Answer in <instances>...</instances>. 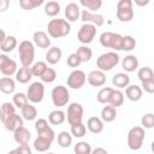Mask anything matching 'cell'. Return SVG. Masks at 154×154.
<instances>
[{"label": "cell", "instance_id": "31", "mask_svg": "<svg viewBox=\"0 0 154 154\" xmlns=\"http://www.w3.org/2000/svg\"><path fill=\"white\" fill-rule=\"evenodd\" d=\"M52 146V141H49L48 138H45V137H41V136H37L34 141V148L35 150L37 152H47Z\"/></svg>", "mask_w": 154, "mask_h": 154}, {"label": "cell", "instance_id": "24", "mask_svg": "<svg viewBox=\"0 0 154 154\" xmlns=\"http://www.w3.org/2000/svg\"><path fill=\"white\" fill-rule=\"evenodd\" d=\"M112 83H113V85H114L116 88H118V89L126 88V87L129 85V83H130V77H129L126 73H124V72H118V73H116V75L113 76Z\"/></svg>", "mask_w": 154, "mask_h": 154}, {"label": "cell", "instance_id": "27", "mask_svg": "<svg viewBox=\"0 0 154 154\" xmlns=\"http://www.w3.org/2000/svg\"><path fill=\"white\" fill-rule=\"evenodd\" d=\"M16 89V83L11 77L0 78V91L4 94H12Z\"/></svg>", "mask_w": 154, "mask_h": 154}, {"label": "cell", "instance_id": "49", "mask_svg": "<svg viewBox=\"0 0 154 154\" xmlns=\"http://www.w3.org/2000/svg\"><path fill=\"white\" fill-rule=\"evenodd\" d=\"M141 89L144 90V91H147V93H149V94H153V93H154V79L143 82Z\"/></svg>", "mask_w": 154, "mask_h": 154}, {"label": "cell", "instance_id": "9", "mask_svg": "<svg viewBox=\"0 0 154 154\" xmlns=\"http://www.w3.org/2000/svg\"><path fill=\"white\" fill-rule=\"evenodd\" d=\"M95 35H96V26L93 24H89V23H83V25L79 28V30L77 32V38L81 43L88 45V43L93 42Z\"/></svg>", "mask_w": 154, "mask_h": 154}, {"label": "cell", "instance_id": "44", "mask_svg": "<svg viewBox=\"0 0 154 154\" xmlns=\"http://www.w3.org/2000/svg\"><path fill=\"white\" fill-rule=\"evenodd\" d=\"M87 132V128L83 123H78V124H75V125H71V135L77 137V138H81L85 135Z\"/></svg>", "mask_w": 154, "mask_h": 154}, {"label": "cell", "instance_id": "47", "mask_svg": "<svg viewBox=\"0 0 154 154\" xmlns=\"http://www.w3.org/2000/svg\"><path fill=\"white\" fill-rule=\"evenodd\" d=\"M81 59L78 58V55L76 54V53H71L69 57H67V59H66V64L70 66V67H73V69H76V67H78L79 65H81Z\"/></svg>", "mask_w": 154, "mask_h": 154}, {"label": "cell", "instance_id": "25", "mask_svg": "<svg viewBox=\"0 0 154 154\" xmlns=\"http://www.w3.org/2000/svg\"><path fill=\"white\" fill-rule=\"evenodd\" d=\"M117 117V109L111 106V105H106L102 107L101 109V120L106 122V123H111L116 119Z\"/></svg>", "mask_w": 154, "mask_h": 154}, {"label": "cell", "instance_id": "42", "mask_svg": "<svg viewBox=\"0 0 154 154\" xmlns=\"http://www.w3.org/2000/svg\"><path fill=\"white\" fill-rule=\"evenodd\" d=\"M43 4V0H20L19 1V6L23 10H34L35 7H38L40 5Z\"/></svg>", "mask_w": 154, "mask_h": 154}, {"label": "cell", "instance_id": "34", "mask_svg": "<svg viewBox=\"0 0 154 154\" xmlns=\"http://www.w3.org/2000/svg\"><path fill=\"white\" fill-rule=\"evenodd\" d=\"M75 53L78 55V58L81 59L82 63L89 61L91 59V57H93V51L88 46H81V47H78Z\"/></svg>", "mask_w": 154, "mask_h": 154}, {"label": "cell", "instance_id": "10", "mask_svg": "<svg viewBox=\"0 0 154 154\" xmlns=\"http://www.w3.org/2000/svg\"><path fill=\"white\" fill-rule=\"evenodd\" d=\"M83 106L78 102H72L67 107V122L70 125H75L78 123H82L83 119Z\"/></svg>", "mask_w": 154, "mask_h": 154}, {"label": "cell", "instance_id": "11", "mask_svg": "<svg viewBox=\"0 0 154 154\" xmlns=\"http://www.w3.org/2000/svg\"><path fill=\"white\" fill-rule=\"evenodd\" d=\"M66 82H67V87H70L71 89H81L87 82V76L84 71L76 69L69 75Z\"/></svg>", "mask_w": 154, "mask_h": 154}, {"label": "cell", "instance_id": "46", "mask_svg": "<svg viewBox=\"0 0 154 154\" xmlns=\"http://www.w3.org/2000/svg\"><path fill=\"white\" fill-rule=\"evenodd\" d=\"M141 124L143 125V129H152L154 126V114L153 113H146L141 118Z\"/></svg>", "mask_w": 154, "mask_h": 154}, {"label": "cell", "instance_id": "23", "mask_svg": "<svg viewBox=\"0 0 154 154\" xmlns=\"http://www.w3.org/2000/svg\"><path fill=\"white\" fill-rule=\"evenodd\" d=\"M87 128L93 134H100L103 130V122L99 117H90L87 122Z\"/></svg>", "mask_w": 154, "mask_h": 154}, {"label": "cell", "instance_id": "16", "mask_svg": "<svg viewBox=\"0 0 154 154\" xmlns=\"http://www.w3.org/2000/svg\"><path fill=\"white\" fill-rule=\"evenodd\" d=\"M65 17L67 22H76L81 17L79 6L76 2H69L65 7Z\"/></svg>", "mask_w": 154, "mask_h": 154}, {"label": "cell", "instance_id": "7", "mask_svg": "<svg viewBox=\"0 0 154 154\" xmlns=\"http://www.w3.org/2000/svg\"><path fill=\"white\" fill-rule=\"evenodd\" d=\"M117 18L120 22H130L134 18L131 0H119L117 2Z\"/></svg>", "mask_w": 154, "mask_h": 154}, {"label": "cell", "instance_id": "48", "mask_svg": "<svg viewBox=\"0 0 154 154\" xmlns=\"http://www.w3.org/2000/svg\"><path fill=\"white\" fill-rule=\"evenodd\" d=\"M48 126H49L48 125V122L45 118H40V119H37L35 122V130H36L37 134L41 132V131H43V130H46Z\"/></svg>", "mask_w": 154, "mask_h": 154}, {"label": "cell", "instance_id": "50", "mask_svg": "<svg viewBox=\"0 0 154 154\" xmlns=\"http://www.w3.org/2000/svg\"><path fill=\"white\" fill-rule=\"evenodd\" d=\"M16 152L17 154H32L31 153V149L28 144H22V146H18L16 148Z\"/></svg>", "mask_w": 154, "mask_h": 154}, {"label": "cell", "instance_id": "55", "mask_svg": "<svg viewBox=\"0 0 154 154\" xmlns=\"http://www.w3.org/2000/svg\"><path fill=\"white\" fill-rule=\"evenodd\" d=\"M7 154H17V152H16V149H12V150H10Z\"/></svg>", "mask_w": 154, "mask_h": 154}, {"label": "cell", "instance_id": "53", "mask_svg": "<svg viewBox=\"0 0 154 154\" xmlns=\"http://www.w3.org/2000/svg\"><path fill=\"white\" fill-rule=\"evenodd\" d=\"M135 4H136V5H138V6H144V5H148V4H149V0H146V1L135 0Z\"/></svg>", "mask_w": 154, "mask_h": 154}, {"label": "cell", "instance_id": "6", "mask_svg": "<svg viewBox=\"0 0 154 154\" xmlns=\"http://www.w3.org/2000/svg\"><path fill=\"white\" fill-rule=\"evenodd\" d=\"M52 96V102L54 106L57 107H64L67 105L69 100H70V93L67 90L66 87L64 85H57L52 89L51 93Z\"/></svg>", "mask_w": 154, "mask_h": 154}, {"label": "cell", "instance_id": "3", "mask_svg": "<svg viewBox=\"0 0 154 154\" xmlns=\"http://www.w3.org/2000/svg\"><path fill=\"white\" fill-rule=\"evenodd\" d=\"M118 63H119V55L117 52H113V51L106 52L96 59V66L102 72L111 71L113 67L118 65Z\"/></svg>", "mask_w": 154, "mask_h": 154}, {"label": "cell", "instance_id": "20", "mask_svg": "<svg viewBox=\"0 0 154 154\" xmlns=\"http://www.w3.org/2000/svg\"><path fill=\"white\" fill-rule=\"evenodd\" d=\"M142 94H143V90L141 89L140 85L131 84V85H128L125 88V95H126V97L130 101H138V100H141Z\"/></svg>", "mask_w": 154, "mask_h": 154}, {"label": "cell", "instance_id": "33", "mask_svg": "<svg viewBox=\"0 0 154 154\" xmlns=\"http://www.w3.org/2000/svg\"><path fill=\"white\" fill-rule=\"evenodd\" d=\"M60 12V4L57 1H48L45 4V13L48 17H55Z\"/></svg>", "mask_w": 154, "mask_h": 154}, {"label": "cell", "instance_id": "12", "mask_svg": "<svg viewBox=\"0 0 154 154\" xmlns=\"http://www.w3.org/2000/svg\"><path fill=\"white\" fill-rule=\"evenodd\" d=\"M0 71L5 77H11L17 72V63L6 54H0Z\"/></svg>", "mask_w": 154, "mask_h": 154}, {"label": "cell", "instance_id": "41", "mask_svg": "<svg viewBox=\"0 0 154 154\" xmlns=\"http://www.w3.org/2000/svg\"><path fill=\"white\" fill-rule=\"evenodd\" d=\"M79 4L82 6H84L85 8H88V11H90V12L96 11L102 6V1L101 0H81Z\"/></svg>", "mask_w": 154, "mask_h": 154}, {"label": "cell", "instance_id": "13", "mask_svg": "<svg viewBox=\"0 0 154 154\" xmlns=\"http://www.w3.org/2000/svg\"><path fill=\"white\" fill-rule=\"evenodd\" d=\"M81 20L83 23H89V24H93L95 26H102L105 23V18L102 14L90 12L88 10H83L81 12Z\"/></svg>", "mask_w": 154, "mask_h": 154}, {"label": "cell", "instance_id": "54", "mask_svg": "<svg viewBox=\"0 0 154 154\" xmlns=\"http://www.w3.org/2000/svg\"><path fill=\"white\" fill-rule=\"evenodd\" d=\"M5 37H6V34H5V31H4L2 29H0V45H1V42L5 40Z\"/></svg>", "mask_w": 154, "mask_h": 154}, {"label": "cell", "instance_id": "52", "mask_svg": "<svg viewBox=\"0 0 154 154\" xmlns=\"http://www.w3.org/2000/svg\"><path fill=\"white\" fill-rule=\"evenodd\" d=\"M90 154H108V153H107V150H106L105 148H102V147H96V148L91 149V153H90Z\"/></svg>", "mask_w": 154, "mask_h": 154}, {"label": "cell", "instance_id": "26", "mask_svg": "<svg viewBox=\"0 0 154 154\" xmlns=\"http://www.w3.org/2000/svg\"><path fill=\"white\" fill-rule=\"evenodd\" d=\"M31 78H32V73H31L30 67L22 66V67H19V70H17V72H16V79H17V82H19V83H22V84L28 83Z\"/></svg>", "mask_w": 154, "mask_h": 154}, {"label": "cell", "instance_id": "2", "mask_svg": "<svg viewBox=\"0 0 154 154\" xmlns=\"http://www.w3.org/2000/svg\"><path fill=\"white\" fill-rule=\"evenodd\" d=\"M18 55L22 66L30 67L35 59V47L34 43L29 40H24L18 46Z\"/></svg>", "mask_w": 154, "mask_h": 154}, {"label": "cell", "instance_id": "37", "mask_svg": "<svg viewBox=\"0 0 154 154\" xmlns=\"http://www.w3.org/2000/svg\"><path fill=\"white\" fill-rule=\"evenodd\" d=\"M137 77H138V79L141 81V83H143V82L154 79V72H153V70H152L150 67L144 66V67H141V69L138 70Z\"/></svg>", "mask_w": 154, "mask_h": 154}, {"label": "cell", "instance_id": "4", "mask_svg": "<svg viewBox=\"0 0 154 154\" xmlns=\"http://www.w3.org/2000/svg\"><path fill=\"white\" fill-rule=\"evenodd\" d=\"M146 134H144V129L142 126H134L129 130L128 132V147L131 150H138L142 148L143 146V141H144Z\"/></svg>", "mask_w": 154, "mask_h": 154}, {"label": "cell", "instance_id": "30", "mask_svg": "<svg viewBox=\"0 0 154 154\" xmlns=\"http://www.w3.org/2000/svg\"><path fill=\"white\" fill-rule=\"evenodd\" d=\"M22 109V118L23 119H25V120H34V119H36V117H37V109H36V107L34 106V105H31V103H26L23 108H20Z\"/></svg>", "mask_w": 154, "mask_h": 154}, {"label": "cell", "instance_id": "38", "mask_svg": "<svg viewBox=\"0 0 154 154\" xmlns=\"http://www.w3.org/2000/svg\"><path fill=\"white\" fill-rule=\"evenodd\" d=\"M113 88L111 87H103L99 90L97 95H96V99L100 103H108V100H109V96H111V93H112Z\"/></svg>", "mask_w": 154, "mask_h": 154}, {"label": "cell", "instance_id": "39", "mask_svg": "<svg viewBox=\"0 0 154 154\" xmlns=\"http://www.w3.org/2000/svg\"><path fill=\"white\" fill-rule=\"evenodd\" d=\"M73 152H75V154H90L91 153V146L85 141H81V142H77L75 144Z\"/></svg>", "mask_w": 154, "mask_h": 154}, {"label": "cell", "instance_id": "28", "mask_svg": "<svg viewBox=\"0 0 154 154\" xmlns=\"http://www.w3.org/2000/svg\"><path fill=\"white\" fill-rule=\"evenodd\" d=\"M123 102H124V94L119 89H113L112 93H111V96H109V100H108L107 105H111L114 108H117V107L122 106Z\"/></svg>", "mask_w": 154, "mask_h": 154}, {"label": "cell", "instance_id": "21", "mask_svg": "<svg viewBox=\"0 0 154 154\" xmlns=\"http://www.w3.org/2000/svg\"><path fill=\"white\" fill-rule=\"evenodd\" d=\"M61 55H63V52L59 47H51L46 53V61L51 65H55L57 63L60 61Z\"/></svg>", "mask_w": 154, "mask_h": 154}, {"label": "cell", "instance_id": "8", "mask_svg": "<svg viewBox=\"0 0 154 154\" xmlns=\"http://www.w3.org/2000/svg\"><path fill=\"white\" fill-rule=\"evenodd\" d=\"M45 96V85L42 82H34L29 85L26 91L28 101L31 103H40Z\"/></svg>", "mask_w": 154, "mask_h": 154}, {"label": "cell", "instance_id": "19", "mask_svg": "<svg viewBox=\"0 0 154 154\" xmlns=\"http://www.w3.org/2000/svg\"><path fill=\"white\" fill-rule=\"evenodd\" d=\"M122 67L126 72H132L138 67V59L134 54H129L122 60Z\"/></svg>", "mask_w": 154, "mask_h": 154}, {"label": "cell", "instance_id": "56", "mask_svg": "<svg viewBox=\"0 0 154 154\" xmlns=\"http://www.w3.org/2000/svg\"><path fill=\"white\" fill-rule=\"evenodd\" d=\"M46 154H54V153H46Z\"/></svg>", "mask_w": 154, "mask_h": 154}, {"label": "cell", "instance_id": "22", "mask_svg": "<svg viewBox=\"0 0 154 154\" xmlns=\"http://www.w3.org/2000/svg\"><path fill=\"white\" fill-rule=\"evenodd\" d=\"M16 113V107L11 102H4L0 106V120L1 123H5L10 117H12Z\"/></svg>", "mask_w": 154, "mask_h": 154}, {"label": "cell", "instance_id": "1", "mask_svg": "<svg viewBox=\"0 0 154 154\" xmlns=\"http://www.w3.org/2000/svg\"><path fill=\"white\" fill-rule=\"evenodd\" d=\"M47 29H48V35L51 37L60 38V37H65L70 34L71 25L64 18H54V19H51L48 22Z\"/></svg>", "mask_w": 154, "mask_h": 154}, {"label": "cell", "instance_id": "15", "mask_svg": "<svg viewBox=\"0 0 154 154\" xmlns=\"http://www.w3.org/2000/svg\"><path fill=\"white\" fill-rule=\"evenodd\" d=\"M2 124H4V126H5V129H6L7 131H12V132H14L17 129L24 126V122H23L22 116L17 114V113H14L12 117H10V118H8L5 123H2Z\"/></svg>", "mask_w": 154, "mask_h": 154}, {"label": "cell", "instance_id": "14", "mask_svg": "<svg viewBox=\"0 0 154 154\" xmlns=\"http://www.w3.org/2000/svg\"><path fill=\"white\" fill-rule=\"evenodd\" d=\"M87 81L93 87H102L106 83V75L100 70H93L88 73Z\"/></svg>", "mask_w": 154, "mask_h": 154}, {"label": "cell", "instance_id": "40", "mask_svg": "<svg viewBox=\"0 0 154 154\" xmlns=\"http://www.w3.org/2000/svg\"><path fill=\"white\" fill-rule=\"evenodd\" d=\"M136 47V40L131 36V35H125L123 36L122 40V51H126L130 52Z\"/></svg>", "mask_w": 154, "mask_h": 154}, {"label": "cell", "instance_id": "51", "mask_svg": "<svg viewBox=\"0 0 154 154\" xmlns=\"http://www.w3.org/2000/svg\"><path fill=\"white\" fill-rule=\"evenodd\" d=\"M10 6L8 0H0V12H5Z\"/></svg>", "mask_w": 154, "mask_h": 154}, {"label": "cell", "instance_id": "29", "mask_svg": "<svg viewBox=\"0 0 154 154\" xmlns=\"http://www.w3.org/2000/svg\"><path fill=\"white\" fill-rule=\"evenodd\" d=\"M65 119H66V116L61 109H54L48 116V122L52 125H61L65 122Z\"/></svg>", "mask_w": 154, "mask_h": 154}, {"label": "cell", "instance_id": "36", "mask_svg": "<svg viewBox=\"0 0 154 154\" xmlns=\"http://www.w3.org/2000/svg\"><path fill=\"white\" fill-rule=\"evenodd\" d=\"M72 143V135L67 131H61L58 134V144L61 148H67Z\"/></svg>", "mask_w": 154, "mask_h": 154}, {"label": "cell", "instance_id": "43", "mask_svg": "<svg viewBox=\"0 0 154 154\" xmlns=\"http://www.w3.org/2000/svg\"><path fill=\"white\" fill-rule=\"evenodd\" d=\"M14 107H18V108H23L26 103H28V97H26V94L24 93H16L13 95V102Z\"/></svg>", "mask_w": 154, "mask_h": 154}, {"label": "cell", "instance_id": "5", "mask_svg": "<svg viewBox=\"0 0 154 154\" xmlns=\"http://www.w3.org/2000/svg\"><path fill=\"white\" fill-rule=\"evenodd\" d=\"M99 40H100L101 46H103L105 48H111V49H113V52L122 51L123 36L120 34L112 32V31H105V32H102L100 35Z\"/></svg>", "mask_w": 154, "mask_h": 154}, {"label": "cell", "instance_id": "18", "mask_svg": "<svg viewBox=\"0 0 154 154\" xmlns=\"http://www.w3.org/2000/svg\"><path fill=\"white\" fill-rule=\"evenodd\" d=\"M13 138H14V141H16L19 146H22V144H28L29 141H30V138H31V134H30V131H29L26 128L22 126V128L17 129V130L13 132Z\"/></svg>", "mask_w": 154, "mask_h": 154}, {"label": "cell", "instance_id": "17", "mask_svg": "<svg viewBox=\"0 0 154 154\" xmlns=\"http://www.w3.org/2000/svg\"><path fill=\"white\" fill-rule=\"evenodd\" d=\"M32 41L40 48H48L51 46V38H49V36L45 31H41V30L34 32Z\"/></svg>", "mask_w": 154, "mask_h": 154}, {"label": "cell", "instance_id": "35", "mask_svg": "<svg viewBox=\"0 0 154 154\" xmlns=\"http://www.w3.org/2000/svg\"><path fill=\"white\" fill-rule=\"evenodd\" d=\"M47 69H48V66H47V64H46L45 61H36V63H34V64L30 66L32 77H34V76H35V77H41V76L45 73V71H46Z\"/></svg>", "mask_w": 154, "mask_h": 154}, {"label": "cell", "instance_id": "45", "mask_svg": "<svg viewBox=\"0 0 154 154\" xmlns=\"http://www.w3.org/2000/svg\"><path fill=\"white\" fill-rule=\"evenodd\" d=\"M40 78H41V81H42L43 83H52V82H54L55 78H57V72H55L54 69L48 67V69L45 71V73H43Z\"/></svg>", "mask_w": 154, "mask_h": 154}, {"label": "cell", "instance_id": "32", "mask_svg": "<svg viewBox=\"0 0 154 154\" xmlns=\"http://www.w3.org/2000/svg\"><path fill=\"white\" fill-rule=\"evenodd\" d=\"M17 38L14 36H6L5 40L1 42L0 45V49L4 52V53H8V52H12L16 47H17Z\"/></svg>", "mask_w": 154, "mask_h": 154}]
</instances>
